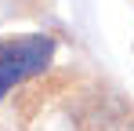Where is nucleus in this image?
I'll return each instance as SVG.
<instances>
[{
    "label": "nucleus",
    "mask_w": 134,
    "mask_h": 131,
    "mask_svg": "<svg viewBox=\"0 0 134 131\" xmlns=\"http://www.w3.org/2000/svg\"><path fill=\"white\" fill-rule=\"evenodd\" d=\"M54 55L51 37H18V40H0V98L15 84L44 73Z\"/></svg>",
    "instance_id": "1"
}]
</instances>
